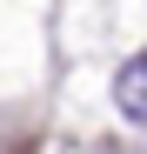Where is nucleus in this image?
I'll return each mask as SVG.
<instances>
[{
    "mask_svg": "<svg viewBox=\"0 0 147 154\" xmlns=\"http://www.w3.org/2000/svg\"><path fill=\"white\" fill-rule=\"evenodd\" d=\"M114 100H120V114H127L134 127H147V47L114 74Z\"/></svg>",
    "mask_w": 147,
    "mask_h": 154,
    "instance_id": "nucleus-1",
    "label": "nucleus"
}]
</instances>
